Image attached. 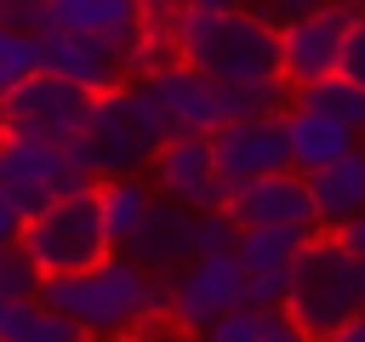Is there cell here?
I'll use <instances>...</instances> for the list:
<instances>
[{
    "label": "cell",
    "instance_id": "obj_29",
    "mask_svg": "<svg viewBox=\"0 0 365 342\" xmlns=\"http://www.w3.org/2000/svg\"><path fill=\"white\" fill-rule=\"evenodd\" d=\"M0 23H6V28L46 34V28H51V0H0Z\"/></svg>",
    "mask_w": 365,
    "mask_h": 342
},
{
    "label": "cell",
    "instance_id": "obj_22",
    "mask_svg": "<svg viewBox=\"0 0 365 342\" xmlns=\"http://www.w3.org/2000/svg\"><path fill=\"white\" fill-rule=\"evenodd\" d=\"M0 342H91V336L74 319H63L57 308H46L40 296H29V302H11Z\"/></svg>",
    "mask_w": 365,
    "mask_h": 342
},
{
    "label": "cell",
    "instance_id": "obj_7",
    "mask_svg": "<svg viewBox=\"0 0 365 342\" xmlns=\"http://www.w3.org/2000/svg\"><path fill=\"white\" fill-rule=\"evenodd\" d=\"M91 91L57 80V74H29L0 97V137H40V142H80L91 120Z\"/></svg>",
    "mask_w": 365,
    "mask_h": 342
},
{
    "label": "cell",
    "instance_id": "obj_19",
    "mask_svg": "<svg viewBox=\"0 0 365 342\" xmlns=\"http://www.w3.org/2000/svg\"><path fill=\"white\" fill-rule=\"evenodd\" d=\"M182 0H137V46H131V80H154L160 68L182 63Z\"/></svg>",
    "mask_w": 365,
    "mask_h": 342
},
{
    "label": "cell",
    "instance_id": "obj_18",
    "mask_svg": "<svg viewBox=\"0 0 365 342\" xmlns=\"http://www.w3.org/2000/svg\"><path fill=\"white\" fill-rule=\"evenodd\" d=\"M308 200H314V228H342L348 217L365 211V148L308 171Z\"/></svg>",
    "mask_w": 365,
    "mask_h": 342
},
{
    "label": "cell",
    "instance_id": "obj_36",
    "mask_svg": "<svg viewBox=\"0 0 365 342\" xmlns=\"http://www.w3.org/2000/svg\"><path fill=\"white\" fill-rule=\"evenodd\" d=\"M245 0H182V11H234Z\"/></svg>",
    "mask_w": 365,
    "mask_h": 342
},
{
    "label": "cell",
    "instance_id": "obj_37",
    "mask_svg": "<svg viewBox=\"0 0 365 342\" xmlns=\"http://www.w3.org/2000/svg\"><path fill=\"white\" fill-rule=\"evenodd\" d=\"M6 314H11V302H0V331H6Z\"/></svg>",
    "mask_w": 365,
    "mask_h": 342
},
{
    "label": "cell",
    "instance_id": "obj_1",
    "mask_svg": "<svg viewBox=\"0 0 365 342\" xmlns=\"http://www.w3.org/2000/svg\"><path fill=\"white\" fill-rule=\"evenodd\" d=\"M40 302L74 319L86 336H137L171 314V279L137 268L125 251H108L80 274L40 279Z\"/></svg>",
    "mask_w": 365,
    "mask_h": 342
},
{
    "label": "cell",
    "instance_id": "obj_5",
    "mask_svg": "<svg viewBox=\"0 0 365 342\" xmlns=\"http://www.w3.org/2000/svg\"><path fill=\"white\" fill-rule=\"evenodd\" d=\"M34 268L51 279V274H80L91 262H103L114 245H108V228H103V211H97V188L86 194H63L51 200L46 211H34L23 222V239H17Z\"/></svg>",
    "mask_w": 365,
    "mask_h": 342
},
{
    "label": "cell",
    "instance_id": "obj_23",
    "mask_svg": "<svg viewBox=\"0 0 365 342\" xmlns=\"http://www.w3.org/2000/svg\"><path fill=\"white\" fill-rule=\"evenodd\" d=\"M291 103L319 108V114H331V120H342V125L365 131V86H354L348 74H325V80H314V86H297V91H291Z\"/></svg>",
    "mask_w": 365,
    "mask_h": 342
},
{
    "label": "cell",
    "instance_id": "obj_30",
    "mask_svg": "<svg viewBox=\"0 0 365 342\" xmlns=\"http://www.w3.org/2000/svg\"><path fill=\"white\" fill-rule=\"evenodd\" d=\"M319 6H331V0H251V11H257L268 28H291V23L314 17Z\"/></svg>",
    "mask_w": 365,
    "mask_h": 342
},
{
    "label": "cell",
    "instance_id": "obj_12",
    "mask_svg": "<svg viewBox=\"0 0 365 342\" xmlns=\"http://www.w3.org/2000/svg\"><path fill=\"white\" fill-rule=\"evenodd\" d=\"M234 228H302L314 234V200H308V177L302 171H268V177H251L240 188H228V205Z\"/></svg>",
    "mask_w": 365,
    "mask_h": 342
},
{
    "label": "cell",
    "instance_id": "obj_34",
    "mask_svg": "<svg viewBox=\"0 0 365 342\" xmlns=\"http://www.w3.org/2000/svg\"><path fill=\"white\" fill-rule=\"evenodd\" d=\"M331 234H336L354 256H365V211H359V217H348V222H342V228H331Z\"/></svg>",
    "mask_w": 365,
    "mask_h": 342
},
{
    "label": "cell",
    "instance_id": "obj_20",
    "mask_svg": "<svg viewBox=\"0 0 365 342\" xmlns=\"http://www.w3.org/2000/svg\"><path fill=\"white\" fill-rule=\"evenodd\" d=\"M51 28L137 46V0H51Z\"/></svg>",
    "mask_w": 365,
    "mask_h": 342
},
{
    "label": "cell",
    "instance_id": "obj_13",
    "mask_svg": "<svg viewBox=\"0 0 365 342\" xmlns=\"http://www.w3.org/2000/svg\"><path fill=\"white\" fill-rule=\"evenodd\" d=\"M211 148H217V171L228 188L251 182V177H268V171H291V154H285V120L268 114V120H228L211 131Z\"/></svg>",
    "mask_w": 365,
    "mask_h": 342
},
{
    "label": "cell",
    "instance_id": "obj_24",
    "mask_svg": "<svg viewBox=\"0 0 365 342\" xmlns=\"http://www.w3.org/2000/svg\"><path fill=\"white\" fill-rule=\"evenodd\" d=\"M291 108V86L274 74V80H245V86H222V125L228 120H268V114H285Z\"/></svg>",
    "mask_w": 365,
    "mask_h": 342
},
{
    "label": "cell",
    "instance_id": "obj_3",
    "mask_svg": "<svg viewBox=\"0 0 365 342\" xmlns=\"http://www.w3.org/2000/svg\"><path fill=\"white\" fill-rule=\"evenodd\" d=\"M314 342L342 331L348 319L365 314V256H354L331 228H314L291 262V285L279 302Z\"/></svg>",
    "mask_w": 365,
    "mask_h": 342
},
{
    "label": "cell",
    "instance_id": "obj_27",
    "mask_svg": "<svg viewBox=\"0 0 365 342\" xmlns=\"http://www.w3.org/2000/svg\"><path fill=\"white\" fill-rule=\"evenodd\" d=\"M240 228L228 211H194V256H217V251H234Z\"/></svg>",
    "mask_w": 365,
    "mask_h": 342
},
{
    "label": "cell",
    "instance_id": "obj_28",
    "mask_svg": "<svg viewBox=\"0 0 365 342\" xmlns=\"http://www.w3.org/2000/svg\"><path fill=\"white\" fill-rule=\"evenodd\" d=\"M257 336H262V308H234L200 331V342H257Z\"/></svg>",
    "mask_w": 365,
    "mask_h": 342
},
{
    "label": "cell",
    "instance_id": "obj_16",
    "mask_svg": "<svg viewBox=\"0 0 365 342\" xmlns=\"http://www.w3.org/2000/svg\"><path fill=\"white\" fill-rule=\"evenodd\" d=\"M125 256L137 262V268H148V274H177V268H188L194 262V211L188 205H177V200H154V211L143 217V228L131 234V245H125Z\"/></svg>",
    "mask_w": 365,
    "mask_h": 342
},
{
    "label": "cell",
    "instance_id": "obj_31",
    "mask_svg": "<svg viewBox=\"0 0 365 342\" xmlns=\"http://www.w3.org/2000/svg\"><path fill=\"white\" fill-rule=\"evenodd\" d=\"M336 74H348L354 86H365V11L348 23V40H342V63H336Z\"/></svg>",
    "mask_w": 365,
    "mask_h": 342
},
{
    "label": "cell",
    "instance_id": "obj_4",
    "mask_svg": "<svg viewBox=\"0 0 365 342\" xmlns=\"http://www.w3.org/2000/svg\"><path fill=\"white\" fill-rule=\"evenodd\" d=\"M177 51L188 68H200L217 86L274 80L279 74V28H268L251 6L234 11H182Z\"/></svg>",
    "mask_w": 365,
    "mask_h": 342
},
{
    "label": "cell",
    "instance_id": "obj_26",
    "mask_svg": "<svg viewBox=\"0 0 365 342\" xmlns=\"http://www.w3.org/2000/svg\"><path fill=\"white\" fill-rule=\"evenodd\" d=\"M40 268H34V256L23 251V245H6L0 251V302H29V296H40Z\"/></svg>",
    "mask_w": 365,
    "mask_h": 342
},
{
    "label": "cell",
    "instance_id": "obj_35",
    "mask_svg": "<svg viewBox=\"0 0 365 342\" xmlns=\"http://www.w3.org/2000/svg\"><path fill=\"white\" fill-rule=\"evenodd\" d=\"M319 342H365V314H359V319H348L342 331H331V336H319Z\"/></svg>",
    "mask_w": 365,
    "mask_h": 342
},
{
    "label": "cell",
    "instance_id": "obj_2",
    "mask_svg": "<svg viewBox=\"0 0 365 342\" xmlns=\"http://www.w3.org/2000/svg\"><path fill=\"white\" fill-rule=\"evenodd\" d=\"M165 137H171V125L160 114V97L148 91V80H125L91 103V120L80 131V160L97 182L143 177L154 165V154L165 148Z\"/></svg>",
    "mask_w": 365,
    "mask_h": 342
},
{
    "label": "cell",
    "instance_id": "obj_25",
    "mask_svg": "<svg viewBox=\"0 0 365 342\" xmlns=\"http://www.w3.org/2000/svg\"><path fill=\"white\" fill-rule=\"evenodd\" d=\"M29 74H40V34L0 23V97H6L11 86H23Z\"/></svg>",
    "mask_w": 365,
    "mask_h": 342
},
{
    "label": "cell",
    "instance_id": "obj_33",
    "mask_svg": "<svg viewBox=\"0 0 365 342\" xmlns=\"http://www.w3.org/2000/svg\"><path fill=\"white\" fill-rule=\"evenodd\" d=\"M23 222H29V217L17 211V200H11V194H0V251L23 239Z\"/></svg>",
    "mask_w": 365,
    "mask_h": 342
},
{
    "label": "cell",
    "instance_id": "obj_21",
    "mask_svg": "<svg viewBox=\"0 0 365 342\" xmlns=\"http://www.w3.org/2000/svg\"><path fill=\"white\" fill-rule=\"evenodd\" d=\"M154 200L160 194L143 177H108V182H97V211H103V228H108V245L114 251L131 245V234L143 228V217L154 211Z\"/></svg>",
    "mask_w": 365,
    "mask_h": 342
},
{
    "label": "cell",
    "instance_id": "obj_10",
    "mask_svg": "<svg viewBox=\"0 0 365 342\" xmlns=\"http://www.w3.org/2000/svg\"><path fill=\"white\" fill-rule=\"evenodd\" d=\"M40 68L103 97L114 86L131 80V46L120 40H103V34H74V28H46L40 34Z\"/></svg>",
    "mask_w": 365,
    "mask_h": 342
},
{
    "label": "cell",
    "instance_id": "obj_32",
    "mask_svg": "<svg viewBox=\"0 0 365 342\" xmlns=\"http://www.w3.org/2000/svg\"><path fill=\"white\" fill-rule=\"evenodd\" d=\"M257 342H314V336H308L285 308H262V336H257Z\"/></svg>",
    "mask_w": 365,
    "mask_h": 342
},
{
    "label": "cell",
    "instance_id": "obj_15",
    "mask_svg": "<svg viewBox=\"0 0 365 342\" xmlns=\"http://www.w3.org/2000/svg\"><path fill=\"white\" fill-rule=\"evenodd\" d=\"M148 91L160 97V114H165L171 137H177V131L211 137V131L222 125V86H217V80H205L200 68H188V63L160 68V74L148 80Z\"/></svg>",
    "mask_w": 365,
    "mask_h": 342
},
{
    "label": "cell",
    "instance_id": "obj_6",
    "mask_svg": "<svg viewBox=\"0 0 365 342\" xmlns=\"http://www.w3.org/2000/svg\"><path fill=\"white\" fill-rule=\"evenodd\" d=\"M97 177L80 160V142H40V137H0V194L17 200L23 217L46 211L63 194H86Z\"/></svg>",
    "mask_w": 365,
    "mask_h": 342
},
{
    "label": "cell",
    "instance_id": "obj_9",
    "mask_svg": "<svg viewBox=\"0 0 365 342\" xmlns=\"http://www.w3.org/2000/svg\"><path fill=\"white\" fill-rule=\"evenodd\" d=\"M359 11H365L359 0H331V6H319L314 17L279 28V80L297 91V86H314V80L336 74V63H342V40H348V23H354Z\"/></svg>",
    "mask_w": 365,
    "mask_h": 342
},
{
    "label": "cell",
    "instance_id": "obj_14",
    "mask_svg": "<svg viewBox=\"0 0 365 342\" xmlns=\"http://www.w3.org/2000/svg\"><path fill=\"white\" fill-rule=\"evenodd\" d=\"M302 228H240L234 256L245 268V308H279L291 285V262L302 251Z\"/></svg>",
    "mask_w": 365,
    "mask_h": 342
},
{
    "label": "cell",
    "instance_id": "obj_17",
    "mask_svg": "<svg viewBox=\"0 0 365 342\" xmlns=\"http://www.w3.org/2000/svg\"><path fill=\"white\" fill-rule=\"evenodd\" d=\"M279 120H285V154H291V171H302V177L359 148V131L342 125V120H331V114H319V108L291 103Z\"/></svg>",
    "mask_w": 365,
    "mask_h": 342
},
{
    "label": "cell",
    "instance_id": "obj_8",
    "mask_svg": "<svg viewBox=\"0 0 365 342\" xmlns=\"http://www.w3.org/2000/svg\"><path fill=\"white\" fill-rule=\"evenodd\" d=\"M245 308V268L234 251H217V256H194L188 268L171 274V314L165 325L171 331H205L217 325L222 314Z\"/></svg>",
    "mask_w": 365,
    "mask_h": 342
},
{
    "label": "cell",
    "instance_id": "obj_11",
    "mask_svg": "<svg viewBox=\"0 0 365 342\" xmlns=\"http://www.w3.org/2000/svg\"><path fill=\"white\" fill-rule=\"evenodd\" d=\"M154 194L160 200H177L188 211H222L228 205V182L217 171V148L211 137H194V131H177L165 137V148L154 154Z\"/></svg>",
    "mask_w": 365,
    "mask_h": 342
}]
</instances>
